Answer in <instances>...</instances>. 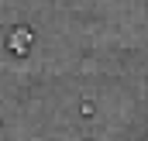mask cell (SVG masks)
<instances>
[{"label":"cell","instance_id":"6da1fadb","mask_svg":"<svg viewBox=\"0 0 148 141\" xmlns=\"http://www.w3.org/2000/svg\"><path fill=\"white\" fill-rule=\"evenodd\" d=\"M7 48H10V52H17V55H28V48H31V31H28V28L10 31V38H7Z\"/></svg>","mask_w":148,"mask_h":141}]
</instances>
